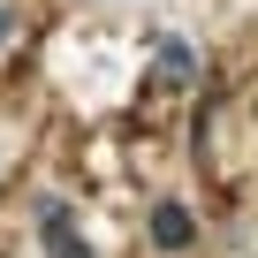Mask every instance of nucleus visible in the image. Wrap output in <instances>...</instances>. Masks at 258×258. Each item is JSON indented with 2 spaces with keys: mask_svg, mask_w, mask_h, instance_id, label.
<instances>
[{
  "mask_svg": "<svg viewBox=\"0 0 258 258\" xmlns=\"http://www.w3.org/2000/svg\"><path fill=\"white\" fill-rule=\"evenodd\" d=\"M38 235H46V258H91V243L69 228V205L61 198H38Z\"/></svg>",
  "mask_w": 258,
  "mask_h": 258,
  "instance_id": "obj_1",
  "label": "nucleus"
},
{
  "mask_svg": "<svg viewBox=\"0 0 258 258\" xmlns=\"http://www.w3.org/2000/svg\"><path fill=\"white\" fill-rule=\"evenodd\" d=\"M190 235H198V220H190L175 198H167V205H152V243H160V250H182Z\"/></svg>",
  "mask_w": 258,
  "mask_h": 258,
  "instance_id": "obj_2",
  "label": "nucleus"
},
{
  "mask_svg": "<svg viewBox=\"0 0 258 258\" xmlns=\"http://www.w3.org/2000/svg\"><path fill=\"white\" fill-rule=\"evenodd\" d=\"M160 76H167V84H198V53H190L182 38H160Z\"/></svg>",
  "mask_w": 258,
  "mask_h": 258,
  "instance_id": "obj_3",
  "label": "nucleus"
},
{
  "mask_svg": "<svg viewBox=\"0 0 258 258\" xmlns=\"http://www.w3.org/2000/svg\"><path fill=\"white\" fill-rule=\"evenodd\" d=\"M16 38V8H0V46H8Z\"/></svg>",
  "mask_w": 258,
  "mask_h": 258,
  "instance_id": "obj_4",
  "label": "nucleus"
}]
</instances>
